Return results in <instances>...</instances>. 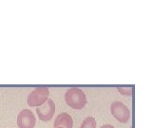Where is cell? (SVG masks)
Instances as JSON below:
<instances>
[{"label": "cell", "mask_w": 154, "mask_h": 128, "mask_svg": "<svg viewBox=\"0 0 154 128\" xmlns=\"http://www.w3.org/2000/svg\"><path fill=\"white\" fill-rule=\"evenodd\" d=\"M36 113L39 119L43 121H49L51 120L55 113V103L51 99H48L45 103L39 106L36 108Z\"/></svg>", "instance_id": "4"}, {"label": "cell", "mask_w": 154, "mask_h": 128, "mask_svg": "<svg viewBox=\"0 0 154 128\" xmlns=\"http://www.w3.org/2000/svg\"><path fill=\"white\" fill-rule=\"evenodd\" d=\"M80 128H96V121L93 117L86 118L81 124Z\"/></svg>", "instance_id": "7"}, {"label": "cell", "mask_w": 154, "mask_h": 128, "mask_svg": "<svg viewBox=\"0 0 154 128\" xmlns=\"http://www.w3.org/2000/svg\"><path fill=\"white\" fill-rule=\"evenodd\" d=\"M54 128H63V127H54Z\"/></svg>", "instance_id": "10"}, {"label": "cell", "mask_w": 154, "mask_h": 128, "mask_svg": "<svg viewBox=\"0 0 154 128\" xmlns=\"http://www.w3.org/2000/svg\"><path fill=\"white\" fill-rule=\"evenodd\" d=\"M118 91L123 95H130L132 93V89H129V88H118Z\"/></svg>", "instance_id": "8"}, {"label": "cell", "mask_w": 154, "mask_h": 128, "mask_svg": "<svg viewBox=\"0 0 154 128\" xmlns=\"http://www.w3.org/2000/svg\"><path fill=\"white\" fill-rule=\"evenodd\" d=\"M35 116L29 109H23L17 116V125L19 128H34Z\"/></svg>", "instance_id": "5"}, {"label": "cell", "mask_w": 154, "mask_h": 128, "mask_svg": "<svg viewBox=\"0 0 154 128\" xmlns=\"http://www.w3.org/2000/svg\"><path fill=\"white\" fill-rule=\"evenodd\" d=\"M100 128H114V126H112L111 124H104Z\"/></svg>", "instance_id": "9"}, {"label": "cell", "mask_w": 154, "mask_h": 128, "mask_svg": "<svg viewBox=\"0 0 154 128\" xmlns=\"http://www.w3.org/2000/svg\"><path fill=\"white\" fill-rule=\"evenodd\" d=\"M54 127H63V128H73V120L70 115L68 113H61L56 117L53 123Z\"/></svg>", "instance_id": "6"}, {"label": "cell", "mask_w": 154, "mask_h": 128, "mask_svg": "<svg viewBox=\"0 0 154 128\" xmlns=\"http://www.w3.org/2000/svg\"><path fill=\"white\" fill-rule=\"evenodd\" d=\"M65 101L73 109H82L87 104V97L80 88H70L65 93Z\"/></svg>", "instance_id": "1"}, {"label": "cell", "mask_w": 154, "mask_h": 128, "mask_svg": "<svg viewBox=\"0 0 154 128\" xmlns=\"http://www.w3.org/2000/svg\"><path fill=\"white\" fill-rule=\"evenodd\" d=\"M50 90L47 87H38L32 90L28 96L27 103L29 106H39L45 103L49 99Z\"/></svg>", "instance_id": "2"}, {"label": "cell", "mask_w": 154, "mask_h": 128, "mask_svg": "<svg viewBox=\"0 0 154 128\" xmlns=\"http://www.w3.org/2000/svg\"><path fill=\"white\" fill-rule=\"evenodd\" d=\"M110 112L111 115L121 123H126L130 119V111L122 101H113L110 106Z\"/></svg>", "instance_id": "3"}]
</instances>
